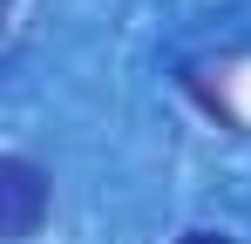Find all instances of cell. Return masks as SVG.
<instances>
[{"instance_id": "cell-1", "label": "cell", "mask_w": 251, "mask_h": 244, "mask_svg": "<svg viewBox=\"0 0 251 244\" xmlns=\"http://www.w3.org/2000/svg\"><path fill=\"white\" fill-rule=\"evenodd\" d=\"M48 217V176L27 156H7L0 163V238L7 244H27Z\"/></svg>"}, {"instance_id": "cell-2", "label": "cell", "mask_w": 251, "mask_h": 244, "mask_svg": "<svg viewBox=\"0 0 251 244\" xmlns=\"http://www.w3.org/2000/svg\"><path fill=\"white\" fill-rule=\"evenodd\" d=\"M183 244H231V238H217V231H190Z\"/></svg>"}]
</instances>
